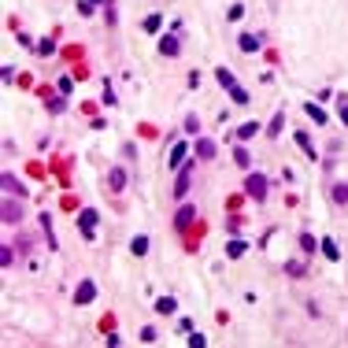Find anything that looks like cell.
Instances as JSON below:
<instances>
[{"label": "cell", "instance_id": "44dd1931", "mask_svg": "<svg viewBox=\"0 0 348 348\" xmlns=\"http://www.w3.org/2000/svg\"><path fill=\"white\" fill-rule=\"evenodd\" d=\"M281 126H286V115L278 112V115L271 119V130H267V134H271V137H278V134H281Z\"/></svg>", "mask_w": 348, "mask_h": 348}, {"label": "cell", "instance_id": "d6986e66", "mask_svg": "<svg viewBox=\"0 0 348 348\" xmlns=\"http://www.w3.org/2000/svg\"><path fill=\"white\" fill-rule=\"evenodd\" d=\"M296 145H300V148H304L311 160H315V145H311V137H308V134H296Z\"/></svg>", "mask_w": 348, "mask_h": 348}, {"label": "cell", "instance_id": "ba28073f", "mask_svg": "<svg viewBox=\"0 0 348 348\" xmlns=\"http://www.w3.org/2000/svg\"><path fill=\"white\" fill-rule=\"evenodd\" d=\"M197 156H200V160H215V141L211 137H200L197 141Z\"/></svg>", "mask_w": 348, "mask_h": 348}, {"label": "cell", "instance_id": "ffe728a7", "mask_svg": "<svg viewBox=\"0 0 348 348\" xmlns=\"http://www.w3.org/2000/svg\"><path fill=\"white\" fill-rule=\"evenodd\" d=\"M233 163H237V167H245V170L252 167V160H248V152H245V148H233Z\"/></svg>", "mask_w": 348, "mask_h": 348}, {"label": "cell", "instance_id": "603a6c76", "mask_svg": "<svg viewBox=\"0 0 348 348\" xmlns=\"http://www.w3.org/2000/svg\"><path fill=\"white\" fill-rule=\"evenodd\" d=\"M230 97H233V104H248V93H245L241 85H233V89H230Z\"/></svg>", "mask_w": 348, "mask_h": 348}, {"label": "cell", "instance_id": "7c38bea8", "mask_svg": "<svg viewBox=\"0 0 348 348\" xmlns=\"http://www.w3.org/2000/svg\"><path fill=\"white\" fill-rule=\"evenodd\" d=\"M256 130H259L256 122H241V126H237V141H248V137H256Z\"/></svg>", "mask_w": 348, "mask_h": 348}, {"label": "cell", "instance_id": "6da1fadb", "mask_svg": "<svg viewBox=\"0 0 348 348\" xmlns=\"http://www.w3.org/2000/svg\"><path fill=\"white\" fill-rule=\"evenodd\" d=\"M245 193L252 200H263L267 197V178H263V174H248V178H245Z\"/></svg>", "mask_w": 348, "mask_h": 348}, {"label": "cell", "instance_id": "cb8c5ba5", "mask_svg": "<svg viewBox=\"0 0 348 348\" xmlns=\"http://www.w3.org/2000/svg\"><path fill=\"white\" fill-rule=\"evenodd\" d=\"M300 248H304V252H315V248H319V241H315L311 233H304V237H300Z\"/></svg>", "mask_w": 348, "mask_h": 348}, {"label": "cell", "instance_id": "3957f363", "mask_svg": "<svg viewBox=\"0 0 348 348\" xmlns=\"http://www.w3.org/2000/svg\"><path fill=\"white\" fill-rule=\"evenodd\" d=\"M93 296H97V286H93V281L85 278L82 286L74 289V304H93Z\"/></svg>", "mask_w": 348, "mask_h": 348}, {"label": "cell", "instance_id": "9a60e30c", "mask_svg": "<svg viewBox=\"0 0 348 348\" xmlns=\"http://www.w3.org/2000/svg\"><path fill=\"white\" fill-rule=\"evenodd\" d=\"M215 78H219V85H223V89H233V85H237V82H233V74H230L226 67H219V71H215Z\"/></svg>", "mask_w": 348, "mask_h": 348}, {"label": "cell", "instance_id": "277c9868", "mask_svg": "<svg viewBox=\"0 0 348 348\" xmlns=\"http://www.w3.org/2000/svg\"><path fill=\"white\" fill-rule=\"evenodd\" d=\"M107 189H112V193H122V189H126V170L122 167L107 170Z\"/></svg>", "mask_w": 348, "mask_h": 348}, {"label": "cell", "instance_id": "8992f818", "mask_svg": "<svg viewBox=\"0 0 348 348\" xmlns=\"http://www.w3.org/2000/svg\"><path fill=\"white\" fill-rule=\"evenodd\" d=\"M97 219H100V215L93 211V208H85L82 215H78V223H82V233H85V237H93V230H97Z\"/></svg>", "mask_w": 348, "mask_h": 348}, {"label": "cell", "instance_id": "5b68a950", "mask_svg": "<svg viewBox=\"0 0 348 348\" xmlns=\"http://www.w3.org/2000/svg\"><path fill=\"white\" fill-rule=\"evenodd\" d=\"M4 223H8V226H19V223H23V208H19L15 200H4Z\"/></svg>", "mask_w": 348, "mask_h": 348}, {"label": "cell", "instance_id": "e0dca14e", "mask_svg": "<svg viewBox=\"0 0 348 348\" xmlns=\"http://www.w3.org/2000/svg\"><path fill=\"white\" fill-rule=\"evenodd\" d=\"M304 112L311 115V122H319V126L326 122V112H322V107H319V104H308V107H304Z\"/></svg>", "mask_w": 348, "mask_h": 348}, {"label": "cell", "instance_id": "4316f807", "mask_svg": "<svg viewBox=\"0 0 348 348\" xmlns=\"http://www.w3.org/2000/svg\"><path fill=\"white\" fill-rule=\"evenodd\" d=\"M145 30H148V34H152V30H160V15H148V19H145Z\"/></svg>", "mask_w": 348, "mask_h": 348}, {"label": "cell", "instance_id": "2e32d148", "mask_svg": "<svg viewBox=\"0 0 348 348\" xmlns=\"http://www.w3.org/2000/svg\"><path fill=\"white\" fill-rule=\"evenodd\" d=\"M174 308H178V304H174V296H160V300H156V311H160V315H170Z\"/></svg>", "mask_w": 348, "mask_h": 348}, {"label": "cell", "instance_id": "4fadbf2b", "mask_svg": "<svg viewBox=\"0 0 348 348\" xmlns=\"http://www.w3.org/2000/svg\"><path fill=\"white\" fill-rule=\"evenodd\" d=\"M185 145H174V152H170V167H185Z\"/></svg>", "mask_w": 348, "mask_h": 348}, {"label": "cell", "instance_id": "7402d4cb", "mask_svg": "<svg viewBox=\"0 0 348 348\" xmlns=\"http://www.w3.org/2000/svg\"><path fill=\"white\" fill-rule=\"evenodd\" d=\"M134 256H145V252H148V237H134Z\"/></svg>", "mask_w": 348, "mask_h": 348}, {"label": "cell", "instance_id": "d4e9b609", "mask_svg": "<svg viewBox=\"0 0 348 348\" xmlns=\"http://www.w3.org/2000/svg\"><path fill=\"white\" fill-rule=\"evenodd\" d=\"M0 267H11V245H0Z\"/></svg>", "mask_w": 348, "mask_h": 348}, {"label": "cell", "instance_id": "52a82bcc", "mask_svg": "<svg viewBox=\"0 0 348 348\" xmlns=\"http://www.w3.org/2000/svg\"><path fill=\"white\" fill-rule=\"evenodd\" d=\"M160 52H163V56H178V52H182V45H178V37H174V34L160 37Z\"/></svg>", "mask_w": 348, "mask_h": 348}, {"label": "cell", "instance_id": "9c48e42d", "mask_svg": "<svg viewBox=\"0 0 348 348\" xmlns=\"http://www.w3.org/2000/svg\"><path fill=\"white\" fill-rule=\"evenodd\" d=\"M193 219H197V208H189V204H185V208L178 211V219H174V226H178V230H189Z\"/></svg>", "mask_w": 348, "mask_h": 348}, {"label": "cell", "instance_id": "83f0119b", "mask_svg": "<svg viewBox=\"0 0 348 348\" xmlns=\"http://www.w3.org/2000/svg\"><path fill=\"white\" fill-rule=\"evenodd\" d=\"M141 341L152 344V341H156V330H152V326H145V330H141Z\"/></svg>", "mask_w": 348, "mask_h": 348}, {"label": "cell", "instance_id": "30bf717a", "mask_svg": "<svg viewBox=\"0 0 348 348\" xmlns=\"http://www.w3.org/2000/svg\"><path fill=\"white\" fill-rule=\"evenodd\" d=\"M0 182H4V189H8V193H15V197H23V193H26V189H23V182L15 178V174H4Z\"/></svg>", "mask_w": 348, "mask_h": 348}, {"label": "cell", "instance_id": "ac0fdd59", "mask_svg": "<svg viewBox=\"0 0 348 348\" xmlns=\"http://www.w3.org/2000/svg\"><path fill=\"white\" fill-rule=\"evenodd\" d=\"M319 248H322V252H326V256H330V259H341V248H337V245H334V241H330V237H326V241H322V245H319Z\"/></svg>", "mask_w": 348, "mask_h": 348}, {"label": "cell", "instance_id": "484cf974", "mask_svg": "<svg viewBox=\"0 0 348 348\" xmlns=\"http://www.w3.org/2000/svg\"><path fill=\"white\" fill-rule=\"evenodd\" d=\"M334 200H337V204L348 200V185H337V189H334Z\"/></svg>", "mask_w": 348, "mask_h": 348}, {"label": "cell", "instance_id": "f1b7e54d", "mask_svg": "<svg viewBox=\"0 0 348 348\" xmlns=\"http://www.w3.org/2000/svg\"><path fill=\"white\" fill-rule=\"evenodd\" d=\"M337 107H341V122H344V126H348V100H344V97H341V100H337Z\"/></svg>", "mask_w": 348, "mask_h": 348}, {"label": "cell", "instance_id": "7a4b0ae2", "mask_svg": "<svg viewBox=\"0 0 348 348\" xmlns=\"http://www.w3.org/2000/svg\"><path fill=\"white\" fill-rule=\"evenodd\" d=\"M193 185V167H178V182H174V197H185Z\"/></svg>", "mask_w": 348, "mask_h": 348}, {"label": "cell", "instance_id": "8fae6325", "mask_svg": "<svg viewBox=\"0 0 348 348\" xmlns=\"http://www.w3.org/2000/svg\"><path fill=\"white\" fill-rule=\"evenodd\" d=\"M237 45H241V52H256L259 49V37L256 34H241V37H237Z\"/></svg>", "mask_w": 348, "mask_h": 348}, {"label": "cell", "instance_id": "5bb4252c", "mask_svg": "<svg viewBox=\"0 0 348 348\" xmlns=\"http://www.w3.org/2000/svg\"><path fill=\"white\" fill-rule=\"evenodd\" d=\"M245 248H248L245 241H230V245H226V256H230V259H241V256H245Z\"/></svg>", "mask_w": 348, "mask_h": 348}]
</instances>
